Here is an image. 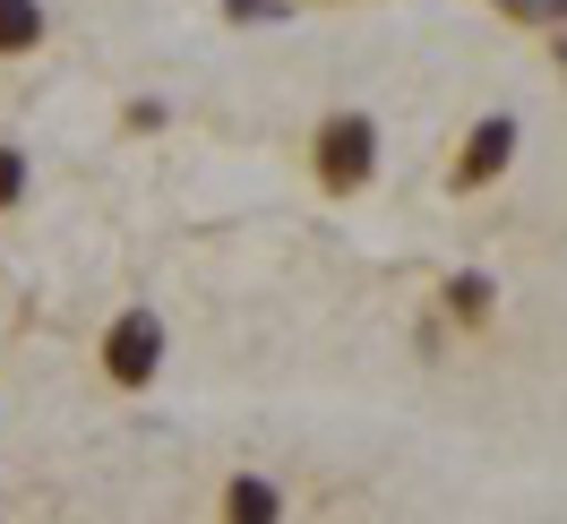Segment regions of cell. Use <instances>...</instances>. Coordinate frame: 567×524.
Here are the masks:
<instances>
[{"label": "cell", "instance_id": "cell-1", "mask_svg": "<svg viewBox=\"0 0 567 524\" xmlns=\"http://www.w3.org/2000/svg\"><path fill=\"white\" fill-rule=\"evenodd\" d=\"M155 345H164V336H155V318H121V327H112V379L138 387L146 370H155Z\"/></svg>", "mask_w": 567, "mask_h": 524}, {"label": "cell", "instance_id": "cell-2", "mask_svg": "<svg viewBox=\"0 0 567 524\" xmlns=\"http://www.w3.org/2000/svg\"><path fill=\"white\" fill-rule=\"evenodd\" d=\"M327 138H336V146H327V173H336V181H361V173H370V130H361V121H336Z\"/></svg>", "mask_w": 567, "mask_h": 524}, {"label": "cell", "instance_id": "cell-3", "mask_svg": "<svg viewBox=\"0 0 567 524\" xmlns=\"http://www.w3.org/2000/svg\"><path fill=\"white\" fill-rule=\"evenodd\" d=\"M35 9H27V0H0V43H35Z\"/></svg>", "mask_w": 567, "mask_h": 524}, {"label": "cell", "instance_id": "cell-4", "mask_svg": "<svg viewBox=\"0 0 567 524\" xmlns=\"http://www.w3.org/2000/svg\"><path fill=\"white\" fill-rule=\"evenodd\" d=\"M498 164H507V121H491L482 146H473V173H498Z\"/></svg>", "mask_w": 567, "mask_h": 524}, {"label": "cell", "instance_id": "cell-5", "mask_svg": "<svg viewBox=\"0 0 567 524\" xmlns=\"http://www.w3.org/2000/svg\"><path fill=\"white\" fill-rule=\"evenodd\" d=\"M18 181H27V164H18V155H0V198H18Z\"/></svg>", "mask_w": 567, "mask_h": 524}]
</instances>
